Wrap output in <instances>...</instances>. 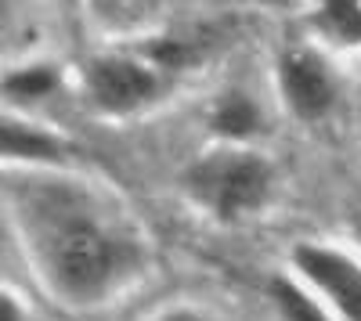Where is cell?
Returning <instances> with one entry per match:
<instances>
[{
  "mask_svg": "<svg viewBox=\"0 0 361 321\" xmlns=\"http://www.w3.org/2000/svg\"><path fill=\"white\" fill-rule=\"evenodd\" d=\"M15 224L40 282L66 307L90 310L119 300L145 271L137 231L69 184H40L15 199Z\"/></svg>",
  "mask_w": 361,
  "mask_h": 321,
  "instance_id": "cell-1",
  "label": "cell"
},
{
  "mask_svg": "<svg viewBox=\"0 0 361 321\" xmlns=\"http://www.w3.org/2000/svg\"><path fill=\"white\" fill-rule=\"evenodd\" d=\"M279 173L267 156L246 144H221L199 156L180 173V188L206 217L221 224H243L264 213L275 199Z\"/></svg>",
  "mask_w": 361,
  "mask_h": 321,
  "instance_id": "cell-2",
  "label": "cell"
},
{
  "mask_svg": "<svg viewBox=\"0 0 361 321\" xmlns=\"http://www.w3.org/2000/svg\"><path fill=\"white\" fill-rule=\"evenodd\" d=\"M83 91L105 115H134L163 94V69L145 54H98L83 69Z\"/></svg>",
  "mask_w": 361,
  "mask_h": 321,
  "instance_id": "cell-3",
  "label": "cell"
},
{
  "mask_svg": "<svg viewBox=\"0 0 361 321\" xmlns=\"http://www.w3.org/2000/svg\"><path fill=\"white\" fill-rule=\"evenodd\" d=\"M289 264L336 321H361V260L354 253L329 242H296Z\"/></svg>",
  "mask_w": 361,
  "mask_h": 321,
  "instance_id": "cell-4",
  "label": "cell"
},
{
  "mask_svg": "<svg viewBox=\"0 0 361 321\" xmlns=\"http://www.w3.org/2000/svg\"><path fill=\"white\" fill-rule=\"evenodd\" d=\"M275 83H279L282 105L300 123L325 120L336 108V98H340V83H336L333 69H329V62L307 47H289L279 54Z\"/></svg>",
  "mask_w": 361,
  "mask_h": 321,
  "instance_id": "cell-5",
  "label": "cell"
},
{
  "mask_svg": "<svg viewBox=\"0 0 361 321\" xmlns=\"http://www.w3.org/2000/svg\"><path fill=\"white\" fill-rule=\"evenodd\" d=\"M0 156H4L8 166H69L73 144L66 137H58L54 130L25 123L18 115H4V127H0Z\"/></svg>",
  "mask_w": 361,
  "mask_h": 321,
  "instance_id": "cell-6",
  "label": "cell"
},
{
  "mask_svg": "<svg viewBox=\"0 0 361 321\" xmlns=\"http://www.w3.org/2000/svg\"><path fill=\"white\" fill-rule=\"evenodd\" d=\"M206 120H209V130L224 144H246L264 130V108L246 91H224L214 98Z\"/></svg>",
  "mask_w": 361,
  "mask_h": 321,
  "instance_id": "cell-7",
  "label": "cell"
},
{
  "mask_svg": "<svg viewBox=\"0 0 361 321\" xmlns=\"http://www.w3.org/2000/svg\"><path fill=\"white\" fill-rule=\"evenodd\" d=\"M267 296H271V303H275L282 321H336V314L329 310L296 275L267 278Z\"/></svg>",
  "mask_w": 361,
  "mask_h": 321,
  "instance_id": "cell-8",
  "label": "cell"
},
{
  "mask_svg": "<svg viewBox=\"0 0 361 321\" xmlns=\"http://www.w3.org/2000/svg\"><path fill=\"white\" fill-rule=\"evenodd\" d=\"M58 87H62V73L51 62H29V65H15L4 73L8 105H37V101L58 94Z\"/></svg>",
  "mask_w": 361,
  "mask_h": 321,
  "instance_id": "cell-9",
  "label": "cell"
},
{
  "mask_svg": "<svg viewBox=\"0 0 361 321\" xmlns=\"http://www.w3.org/2000/svg\"><path fill=\"white\" fill-rule=\"evenodd\" d=\"M314 22L333 40L361 47V0H314Z\"/></svg>",
  "mask_w": 361,
  "mask_h": 321,
  "instance_id": "cell-10",
  "label": "cell"
},
{
  "mask_svg": "<svg viewBox=\"0 0 361 321\" xmlns=\"http://www.w3.org/2000/svg\"><path fill=\"white\" fill-rule=\"evenodd\" d=\"M109 25H141L163 11L166 0H90Z\"/></svg>",
  "mask_w": 361,
  "mask_h": 321,
  "instance_id": "cell-11",
  "label": "cell"
},
{
  "mask_svg": "<svg viewBox=\"0 0 361 321\" xmlns=\"http://www.w3.org/2000/svg\"><path fill=\"white\" fill-rule=\"evenodd\" d=\"M0 321H29V307H22L15 289H4V293H0Z\"/></svg>",
  "mask_w": 361,
  "mask_h": 321,
  "instance_id": "cell-12",
  "label": "cell"
},
{
  "mask_svg": "<svg viewBox=\"0 0 361 321\" xmlns=\"http://www.w3.org/2000/svg\"><path fill=\"white\" fill-rule=\"evenodd\" d=\"M152 321H209V317L199 314L195 307H170V310H163V314L152 317Z\"/></svg>",
  "mask_w": 361,
  "mask_h": 321,
  "instance_id": "cell-13",
  "label": "cell"
},
{
  "mask_svg": "<svg viewBox=\"0 0 361 321\" xmlns=\"http://www.w3.org/2000/svg\"><path fill=\"white\" fill-rule=\"evenodd\" d=\"M357 239H361V224H357Z\"/></svg>",
  "mask_w": 361,
  "mask_h": 321,
  "instance_id": "cell-14",
  "label": "cell"
}]
</instances>
